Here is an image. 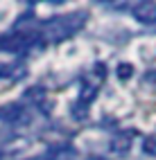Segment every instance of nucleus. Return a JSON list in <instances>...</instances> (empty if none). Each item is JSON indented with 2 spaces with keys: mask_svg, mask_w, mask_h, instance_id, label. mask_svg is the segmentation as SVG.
<instances>
[{
  "mask_svg": "<svg viewBox=\"0 0 156 160\" xmlns=\"http://www.w3.org/2000/svg\"><path fill=\"white\" fill-rule=\"evenodd\" d=\"M116 74H118V79H120V81H127V79H131L133 68L129 66V63H120L118 70H116Z\"/></svg>",
  "mask_w": 156,
  "mask_h": 160,
  "instance_id": "nucleus-6",
  "label": "nucleus"
},
{
  "mask_svg": "<svg viewBox=\"0 0 156 160\" xmlns=\"http://www.w3.org/2000/svg\"><path fill=\"white\" fill-rule=\"evenodd\" d=\"M0 122H5V124L27 122L25 106L20 104V102H9V104H5V106H0Z\"/></svg>",
  "mask_w": 156,
  "mask_h": 160,
  "instance_id": "nucleus-3",
  "label": "nucleus"
},
{
  "mask_svg": "<svg viewBox=\"0 0 156 160\" xmlns=\"http://www.w3.org/2000/svg\"><path fill=\"white\" fill-rule=\"evenodd\" d=\"M25 66H20V63H3L0 66V79L3 77H9V79H20L25 77Z\"/></svg>",
  "mask_w": 156,
  "mask_h": 160,
  "instance_id": "nucleus-5",
  "label": "nucleus"
},
{
  "mask_svg": "<svg viewBox=\"0 0 156 160\" xmlns=\"http://www.w3.org/2000/svg\"><path fill=\"white\" fill-rule=\"evenodd\" d=\"M29 160H50V153H43V156H36V158H29Z\"/></svg>",
  "mask_w": 156,
  "mask_h": 160,
  "instance_id": "nucleus-10",
  "label": "nucleus"
},
{
  "mask_svg": "<svg viewBox=\"0 0 156 160\" xmlns=\"http://www.w3.org/2000/svg\"><path fill=\"white\" fill-rule=\"evenodd\" d=\"M107 7H116V9H124L127 2H107Z\"/></svg>",
  "mask_w": 156,
  "mask_h": 160,
  "instance_id": "nucleus-9",
  "label": "nucleus"
},
{
  "mask_svg": "<svg viewBox=\"0 0 156 160\" xmlns=\"http://www.w3.org/2000/svg\"><path fill=\"white\" fill-rule=\"evenodd\" d=\"M93 70H95V74L100 79H107V66H104V63H95V68H93Z\"/></svg>",
  "mask_w": 156,
  "mask_h": 160,
  "instance_id": "nucleus-8",
  "label": "nucleus"
},
{
  "mask_svg": "<svg viewBox=\"0 0 156 160\" xmlns=\"http://www.w3.org/2000/svg\"><path fill=\"white\" fill-rule=\"evenodd\" d=\"M131 14L143 25H154L156 23V2H149V0L138 2V5H133V12Z\"/></svg>",
  "mask_w": 156,
  "mask_h": 160,
  "instance_id": "nucleus-4",
  "label": "nucleus"
},
{
  "mask_svg": "<svg viewBox=\"0 0 156 160\" xmlns=\"http://www.w3.org/2000/svg\"><path fill=\"white\" fill-rule=\"evenodd\" d=\"M143 151H145V156H156V138H145L143 140Z\"/></svg>",
  "mask_w": 156,
  "mask_h": 160,
  "instance_id": "nucleus-7",
  "label": "nucleus"
},
{
  "mask_svg": "<svg viewBox=\"0 0 156 160\" xmlns=\"http://www.w3.org/2000/svg\"><path fill=\"white\" fill-rule=\"evenodd\" d=\"M86 20H88V14L81 12V9L64 14V16H57L52 20H45L41 27H36L41 45L43 43H61V41L70 38L72 34H77V32L86 25Z\"/></svg>",
  "mask_w": 156,
  "mask_h": 160,
  "instance_id": "nucleus-1",
  "label": "nucleus"
},
{
  "mask_svg": "<svg viewBox=\"0 0 156 160\" xmlns=\"http://www.w3.org/2000/svg\"><path fill=\"white\" fill-rule=\"evenodd\" d=\"M0 158H3V156H0Z\"/></svg>",
  "mask_w": 156,
  "mask_h": 160,
  "instance_id": "nucleus-11",
  "label": "nucleus"
},
{
  "mask_svg": "<svg viewBox=\"0 0 156 160\" xmlns=\"http://www.w3.org/2000/svg\"><path fill=\"white\" fill-rule=\"evenodd\" d=\"M32 45H41L39 29H32V27H27V29L16 27L14 32L0 36V50H5V52H25Z\"/></svg>",
  "mask_w": 156,
  "mask_h": 160,
  "instance_id": "nucleus-2",
  "label": "nucleus"
}]
</instances>
